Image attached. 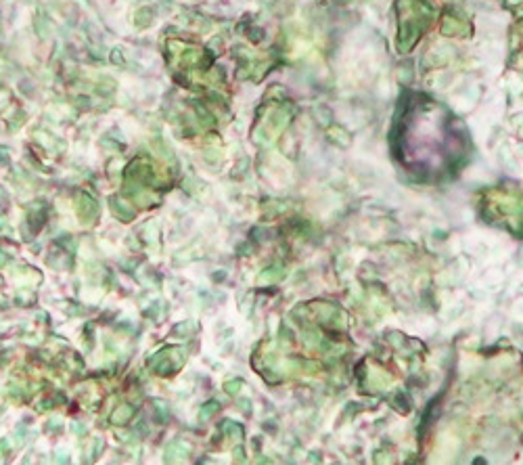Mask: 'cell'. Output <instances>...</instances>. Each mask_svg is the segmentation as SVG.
I'll use <instances>...</instances> for the list:
<instances>
[{"instance_id": "1", "label": "cell", "mask_w": 523, "mask_h": 465, "mask_svg": "<svg viewBox=\"0 0 523 465\" xmlns=\"http://www.w3.org/2000/svg\"><path fill=\"white\" fill-rule=\"evenodd\" d=\"M132 415V409L130 407H126L124 411H120V415L116 413V417H113V419H118V422L116 424H126V419Z\"/></svg>"}]
</instances>
